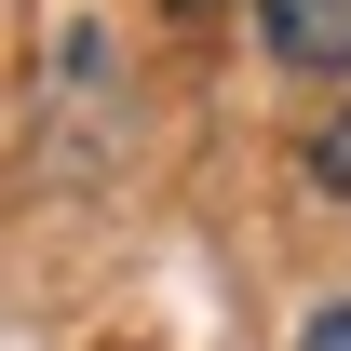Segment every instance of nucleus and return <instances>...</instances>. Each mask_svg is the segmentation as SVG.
Returning <instances> with one entry per match:
<instances>
[{
	"label": "nucleus",
	"mask_w": 351,
	"mask_h": 351,
	"mask_svg": "<svg viewBox=\"0 0 351 351\" xmlns=\"http://www.w3.org/2000/svg\"><path fill=\"white\" fill-rule=\"evenodd\" d=\"M257 27L284 68H311V82H351V0H257Z\"/></svg>",
	"instance_id": "obj_1"
},
{
	"label": "nucleus",
	"mask_w": 351,
	"mask_h": 351,
	"mask_svg": "<svg viewBox=\"0 0 351 351\" xmlns=\"http://www.w3.org/2000/svg\"><path fill=\"white\" fill-rule=\"evenodd\" d=\"M311 176H324V189H338V203H351V108H338V122H324V135H311Z\"/></svg>",
	"instance_id": "obj_2"
},
{
	"label": "nucleus",
	"mask_w": 351,
	"mask_h": 351,
	"mask_svg": "<svg viewBox=\"0 0 351 351\" xmlns=\"http://www.w3.org/2000/svg\"><path fill=\"white\" fill-rule=\"evenodd\" d=\"M162 14H230V0H162Z\"/></svg>",
	"instance_id": "obj_4"
},
{
	"label": "nucleus",
	"mask_w": 351,
	"mask_h": 351,
	"mask_svg": "<svg viewBox=\"0 0 351 351\" xmlns=\"http://www.w3.org/2000/svg\"><path fill=\"white\" fill-rule=\"evenodd\" d=\"M298 351H351V298H324V311H311V324H298Z\"/></svg>",
	"instance_id": "obj_3"
}]
</instances>
